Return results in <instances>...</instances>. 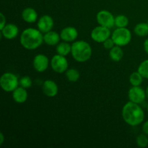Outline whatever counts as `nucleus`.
<instances>
[{
    "label": "nucleus",
    "mask_w": 148,
    "mask_h": 148,
    "mask_svg": "<svg viewBox=\"0 0 148 148\" xmlns=\"http://www.w3.org/2000/svg\"><path fill=\"white\" fill-rule=\"evenodd\" d=\"M123 119L127 124L132 127L141 124L145 119V113L139 104L132 101L124 106L121 111Z\"/></svg>",
    "instance_id": "obj_1"
},
{
    "label": "nucleus",
    "mask_w": 148,
    "mask_h": 148,
    "mask_svg": "<svg viewBox=\"0 0 148 148\" xmlns=\"http://www.w3.org/2000/svg\"><path fill=\"white\" fill-rule=\"evenodd\" d=\"M20 43L22 46L28 50H33L38 48L43 42V36L37 29L29 28L23 30L20 36Z\"/></svg>",
    "instance_id": "obj_2"
},
{
    "label": "nucleus",
    "mask_w": 148,
    "mask_h": 148,
    "mask_svg": "<svg viewBox=\"0 0 148 148\" xmlns=\"http://www.w3.org/2000/svg\"><path fill=\"white\" fill-rule=\"evenodd\" d=\"M92 48L88 42L85 40H77L72 45V53L74 59L78 62H85L92 56Z\"/></svg>",
    "instance_id": "obj_3"
},
{
    "label": "nucleus",
    "mask_w": 148,
    "mask_h": 148,
    "mask_svg": "<svg viewBox=\"0 0 148 148\" xmlns=\"http://www.w3.org/2000/svg\"><path fill=\"white\" fill-rule=\"evenodd\" d=\"M115 45L121 47L127 46L132 40V33L127 27H117L111 35Z\"/></svg>",
    "instance_id": "obj_4"
},
{
    "label": "nucleus",
    "mask_w": 148,
    "mask_h": 148,
    "mask_svg": "<svg viewBox=\"0 0 148 148\" xmlns=\"http://www.w3.org/2000/svg\"><path fill=\"white\" fill-rule=\"evenodd\" d=\"M19 81L15 75L7 72L1 75L0 78V85L5 92H13L18 87Z\"/></svg>",
    "instance_id": "obj_5"
},
{
    "label": "nucleus",
    "mask_w": 148,
    "mask_h": 148,
    "mask_svg": "<svg viewBox=\"0 0 148 148\" xmlns=\"http://www.w3.org/2000/svg\"><path fill=\"white\" fill-rule=\"evenodd\" d=\"M51 66L54 72L59 74L64 73L68 69L67 59L62 55H54L51 60Z\"/></svg>",
    "instance_id": "obj_6"
},
{
    "label": "nucleus",
    "mask_w": 148,
    "mask_h": 148,
    "mask_svg": "<svg viewBox=\"0 0 148 148\" xmlns=\"http://www.w3.org/2000/svg\"><path fill=\"white\" fill-rule=\"evenodd\" d=\"M96 20L101 26L111 28L115 25V17L110 12L107 10H101L96 15Z\"/></svg>",
    "instance_id": "obj_7"
},
{
    "label": "nucleus",
    "mask_w": 148,
    "mask_h": 148,
    "mask_svg": "<svg viewBox=\"0 0 148 148\" xmlns=\"http://www.w3.org/2000/svg\"><path fill=\"white\" fill-rule=\"evenodd\" d=\"M111 36L110 28L104 26H98L95 27L91 32V38L98 43H103L106 40L109 38Z\"/></svg>",
    "instance_id": "obj_8"
},
{
    "label": "nucleus",
    "mask_w": 148,
    "mask_h": 148,
    "mask_svg": "<svg viewBox=\"0 0 148 148\" xmlns=\"http://www.w3.org/2000/svg\"><path fill=\"white\" fill-rule=\"evenodd\" d=\"M129 99L130 101L140 104L145 101L146 98L145 90L140 86H132L128 92Z\"/></svg>",
    "instance_id": "obj_9"
},
{
    "label": "nucleus",
    "mask_w": 148,
    "mask_h": 148,
    "mask_svg": "<svg viewBox=\"0 0 148 148\" xmlns=\"http://www.w3.org/2000/svg\"><path fill=\"white\" fill-rule=\"evenodd\" d=\"M49 59L47 56L42 53L36 55L33 59V67L37 72H43L49 66Z\"/></svg>",
    "instance_id": "obj_10"
},
{
    "label": "nucleus",
    "mask_w": 148,
    "mask_h": 148,
    "mask_svg": "<svg viewBox=\"0 0 148 148\" xmlns=\"http://www.w3.org/2000/svg\"><path fill=\"white\" fill-rule=\"evenodd\" d=\"M38 28L41 33H48L51 31L53 27V20L50 15H43L38 22Z\"/></svg>",
    "instance_id": "obj_11"
},
{
    "label": "nucleus",
    "mask_w": 148,
    "mask_h": 148,
    "mask_svg": "<svg viewBox=\"0 0 148 148\" xmlns=\"http://www.w3.org/2000/svg\"><path fill=\"white\" fill-rule=\"evenodd\" d=\"M43 92L46 96L49 98L55 97L58 93V86L56 82L53 80L47 79L44 81L42 86Z\"/></svg>",
    "instance_id": "obj_12"
},
{
    "label": "nucleus",
    "mask_w": 148,
    "mask_h": 148,
    "mask_svg": "<svg viewBox=\"0 0 148 148\" xmlns=\"http://www.w3.org/2000/svg\"><path fill=\"white\" fill-rule=\"evenodd\" d=\"M78 32L74 27H66L62 29L60 33V37L64 41L72 42L77 38Z\"/></svg>",
    "instance_id": "obj_13"
},
{
    "label": "nucleus",
    "mask_w": 148,
    "mask_h": 148,
    "mask_svg": "<svg viewBox=\"0 0 148 148\" xmlns=\"http://www.w3.org/2000/svg\"><path fill=\"white\" fill-rule=\"evenodd\" d=\"M19 33L18 27L14 24H7L4 27L2 30H1V36H4L5 38L8 40L15 38Z\"/></svg>",
    "instance_id": "obj_14"
},
{
    "label": "nucleus",
    "mask_w": 148,
    "mask_h": 148,
    "mask_svg": "<svg viewBox=\"0 0 148 148\" xmlns=\"http://www.w3.org/2000/svg\"><path fill=\"white\" fill-rule=\"evenodd\" d=\"M26 88L23 87H17L12 92L13 100L17 103H24L27 99V92Z\"/></svg>",
    "instance_id": "obj_15"
},
{
    "label": "nucleus",
    "mask_w": 148,
    "mask_h": 148,
    "mask_svg": "<svg viewBox=\"0 0 148 148\" xmlns=\"http://www.w3.org/2000/svg\"><path fill=\"white\" fill-rule=\"evenodd\" d=\"M22 17L26 23H33L38 18L37 12L32 7H27L23 10L22 12Z\"/></svg>",
    "instance_id": "obj_16"
},
{
    "label": "nucleus",
    "mask_w": 148,
    "mask_h": 148,
    "mask_svg": "<svg viewBox=\"0 0 148 148\" xmlns=\"http://www.w3.org/2000/svg\"><path fill=\"white\" fill-rule=\"evenodd\" d=\"M60 38V35L58 34L56 32L52 31V30L46 33L43 36V41L49 46L56 45L59 42Z\"/></svg>",
    "instance_id": "obj_17"
},
{
    "label": "nucleus",
    "mask_w": 148,
    "mask_h": 148,
    "mask_svg": "<svg viewBox=\"0 0 148 148\" xmlns=\"http://www.w3.org/2000/svg\"><path fill=\"white\" fill-rule=\"evenodd\" d=\"M123 56H124V51L121 49V46L116 45L112 49H110L109 56L111 60L114 62H119L123 58Z\"/></svg>",
    "instance_id": "obj_18"
},
{
    "label": "nucleus",
    "mask_w": 148,
    "mask_h": 148,
    "mask_svg": "<svg viewBox=\"0 0 148 148\" xmlns=\"http://www.w3.org/2000/svg\"><path fill=\"white\" fill-rule=\"evenodd\" d=\"M134 33L140 37H145L148 35V24L147 23H141L136 25L134 29Z\"/></svg>",
    "instance_id": "obj_19"
},
{
    "label": "nucleus",
    "mask_w": 148,
    "mask_h": 148,
    "mask_svg": "<svg viewBox=\"0 0 148 148\" xmlns=\"http://www.w3.org/2000/svg\"><path fill=\"white\" fill-rule=\"evenodd\" d=\"M71 50H72V46H70L66 41L60 43L56 46V52H57V53L62 55V56H67L69 53H71Z\"/></svg>",
    "instance_id": "obj_20"
},
{
    "label": "nucleus",
    "mask_w": 148,
    "mask_h": 148,
    "mask_svg": "<svg viewBox=\"0 0 148 148\" xmlns=\"http://www.w3.org/2000/svg\"><path fill=\"white\" fill-rule=\"evenodd\" d=\"M143 77L137 71L132 73L130 76V82L132 86H140L143 80Z\"/></svg>",
    "instance_id": "obj_21"
},
{
    "label": "nucleus",
    "mask_w": 148,
    "mask_h": 148,
    "mask_svg": "<svg viewBox=\"0 0 148 148\" xmlns=\"http://www.w3.org/2000/svg\"><path fill=\"white\" fill-rule=\"evenodd\" d=\"M66 77L69 82H75L79 79L80 75H79V71L77 69H69L66 71Z\"/></svg>",
    "instance_id": "obj_22"
},
{
    "label": "nucleus",
    "mask_w": 148,
    "mask_h": 148,
    "mask_svg": "<svg viewBox=\"0 0 148 148\" xmlns=\"http://www.w3.org/2000/svg\"><path fill=\"white\" fill-rule=\"evenodd\" d=\"M129 24V19L124 14H119L115 17V25L117 27H126Z\"/></svg>",
    "instance_id": "obj_23"
},
{
    "label": "nucleus",
    "mask_w": 148,
    "mask_h": 148,
    "mask_svg": "<svg viewBox=\"0 0 148 148\" xmlns=\"http://www.w3.org/2000/svg\"><path fill=\"white\" fill-rule=\"evenodd\" d=\"M137 71L141 74L143 77L148 79V59L143 61L140 64Z\"/></svg>",
    "instance_id": "obj_24"
},
{
    "label": "nucleus",
    "mask_w": 148,
    "mask_h": 148,
    "mask_svg": "<svg viewBox=\"0 0 148 148\" xmlns=\"http://www.w3.org/2000/svg\"><path fill=\"white\" fill-rule=\"evenodd\" d=\"M136 143L138 147H146L148 145V137L147 134H142L137 136L136 139Z\"/></svg>",
    "instance_id": "obj_25"
},
{
    "label": "nucleus",
    "mask_w": 148,
    "mask_h": 148,
    "mask_svg": "<svg viewBox=\"0 0 148 148\" xmlns=\"http://www.w3.org/2000/svg\"><path fill=\"white\" fill-rule=\"evenodd\" d=\"M20 82V85H21V87H23L24 88H29L32 86V79L30 77L28 76H25L23 77L19 81Z\"/></svg>",
    "instance_id": "obj_26"
},
{
    "label": "nucleus",
    "mask_w": 148,
    "mask_h": 148,
    "mask_svg": "<svg viewBox=\"0 0 148 148\" xmlns=\"http://www.w3.org/2000/svg\"><path fill=\"white\" fill-rule=\"evenodd\" d=\"M103 47L106 49H111L115 45V43L112 38H108L103 42Z\"/></svg>",
    "instance_id": "obj_27"
},
{
    "label": "nucleus",
    "mask_w": 148,
    "mask_h": 148,
    "mask_svg": "<svg viewBox=\"0 0 148 148\" xmlns=\"http://www.w3.org/2000/svg\"><path fill=\"white\" fill-rule=\"evenodd\" d=\"M0 17H1V25H0V30H2L4 26L6 25V17L3 13L0 14Z\"/></svg>",
    "instance_id": "obj_28"
},
{
    "label": "nucleus",
    "mask_w": 148,
    "mask_h": 148,
    "mask_svg": "<svg viewBox=\"0 0 148 148\" xmlns=\"http://www.w3.org/2000/svg\"><path fill=\"white\" fill-rule=\"evenodd\" d=\"M143 132L145 133V134L148 135V120H147V121H146L143 124Z\"/></svg>",
    "instance_id": "obj_29"
},
{
    "label": "nucleus",
    "mask_w": 148,
    "mask_h": 148,
    "mask_svg": "<svg viewBox=\"0 0 148 148\" xmlns=\"http://www.w3.org/2000/svg\"><path fill=\"white\" fill-rule=\"evenodd\" d=\"M144 49L146 53L148 54V38L146 39L144 42Z\"/></svg>",
    "instance_id": "obj_30"
},
{
    "label": "nucleus",
    "mask_w": 148,
    "mask_h": 148,
    "mask_svg": "<svg viewBox=\"0 0 148 148\" xmlns=\"http://www.w3.org/2000/svg\"><path fill=\"white\" fill-rule=\"evenodd\" d=\"M4 134H3L2 132L0 133V145H1L4 143Z\"/></svg>",
    "instance_id": "obj_31"
},
{
    "label": "nucleus",
    "mask_w": 148,
    "mask_h": 148,
    "mask_svg": "<svg viewBox=\"0 0 148 148\" xmlns=\"http://www.w3.org/2000/svg\"><path fill=\"white\" fill-rule=\"evenodd\" d=\"M145 92H146V95H147V97L148 98V86L147 87V88H146Z\"/></svg>",
    "instance_id": "obj_32"
},
{
    "label": "nucleus",
    "mask_w": 148,
    "mask_h": 148,
    "mask_svg": "<svg viewBox=\"0 0 148 148\" xmlns=\"http://www.w3.org/2000/svg\"><path fill=\"white\" fill-rule=\"evenodd\" d=\"M147 114H148V103H147Z\"/></svg>",
    "instance_id": "obj_33"
},
{
    "label": "nucleus",
    "mask_w": 148,
    "mask_h": 148,
    "mask_svg": "<svg viewBox=\"0 0 148 148\" xmlns=\"http://www.w3.org/2000/svg\"><path fill=\"white\" fill-rule=\"evenodd\" d=\"M147 23L148 24V20H147Z\"/></svg>",
    "instance_id": "obj_34"
}]
</instances>
